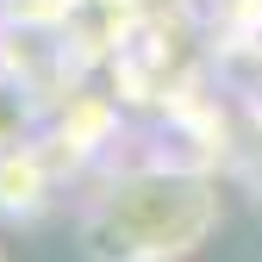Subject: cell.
<instances>
[{"label": "cell", "instance_id": "obj_1", "mask_svg": "<svg viewBox=\"0 0 262 262\" xmlns=\"http://www.w3.org/2000/svg\"><path fill=\"white\" fill-rule=\"evenodd\" d=\"M212 225V193L200 181L181 175H144L119 187L94 219V244L106 256H162V250H187L193 237H206Z\"/></svg>", "mask_w": 262, "mask_h": 262}]
</instances>
